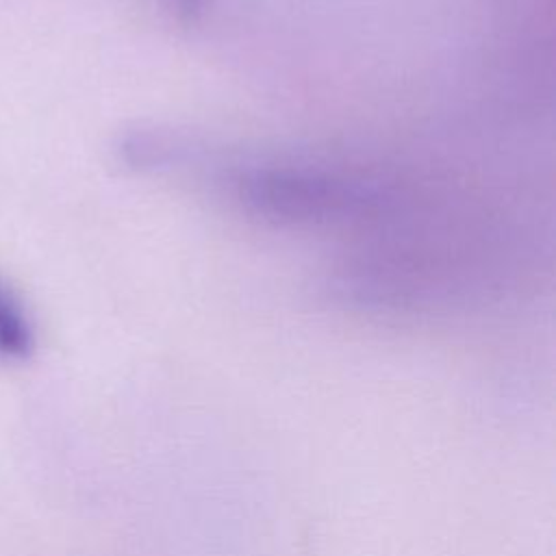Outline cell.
<instances>
[{"label": "cell", "mask_w": 556, "mask_h": 556, "mask_svg": "<svg viewBox=\"0 0 556 556\" xmlns=\"http://www.w3.org/2000/svg\"><path fill=\"white\" fill-rule=\"evenodd\" d=\"M33 350V330L20 304L0 285V358H24Z\"/></svg>", "instance_id": "1"}]
</instances>
